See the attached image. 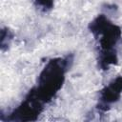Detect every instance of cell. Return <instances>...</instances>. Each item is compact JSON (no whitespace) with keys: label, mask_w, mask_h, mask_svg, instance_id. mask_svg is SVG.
I'll list each match as a JSON object with an SVG mask.
<instances>
[{"label":"cell","mask_w":122,"mask_h":122,"mask_svg":"<svg viewBox=\"0 0 122 122\" xmlns=\"http://www.w3.org/2000/svg\"><path fill=\"white\" fill-rule=\"evenodd\" d=\"M69 62H71L70 57L51 59L40 72L37 79V86L33 88V90L43 102L47 103L51 100L55 93L61 89Z\"/></svg>","instance_id":"6da1fadb"},{"label":"cell","mask_w":122,"mask_h":122,"mask_svg":"<svg viewBox=\"0 0 122 122\" xmlns=\"http://www.w3.org/2000/svg\"><path fill=\"white\" fill-rule=\"evenodd\" d=\"M89 30L98 39L101 50H112L122 35L121 29L104 14L97 15L89 24Z\"/></svg>","instance_id":"7a4b0ae2"},{"label":"cell","mask_w":122,"mask_h":122,"mask_svg":"<svg viewBox=\"0 0 122 122\" xmlns=\"http://www.w3.org/2000/svg\"><path fill=\"white\" fill-rule=\"evenodd\" d=\"M43 102L34 90L31 89L25 100L10 113L8 120L10 121H33L36 120L43 111Z\"/></svg>","instance_id":"3957f363"},{"label":"cell","mask_w":122,"mask_h":122,"mask_svg":"<svg viewBox=\"0 0 122 122\" xmlns=\"http://www.w3.org/2000/svg\"><path fill=\"white\" fill-rule=\"evenodd\" d=\"M122 93V76L119 75L112 80L108 86H106L100 92V102L97 105V109L100 112H107L110 109V105L118 101Z\"/></svg>","instance_id":"277c9868"},{"label":"cell","mask_w":122,"mask_h":122,"mask_svg":"<svg viewBox=\"0 0 122 122\" xmlns=\"http://www.w3.org/2000/svg\"><path fill=\"white\" fill-rule=\"evenodd\" d=\"M117 55L114 51L112 50H101L99 58H98V65L102 70H109L111 66L115 65L117 63Z\"/></svg>","instance_id":"5b68a950"},{"label":"cell","mask_w":122,"mask_h":122,"mask_svg":"<svg viewBox=\"0 0 122 122\" xmlns=\"http://www.w3.org/2000/svg\"><path fill=\"white\" fill-rule=\"evenodd\" d=\"M13 38V33L11 30H10L8 28H3L1 30V38H0V43H1V50L4 51H6L11 40Z\"/></svg>","instance_id":"8992f818"},{"label":"cell","mask_w":122,"mask_h":122,"mask_svg":"<svg viewBox=\"0 0 122 122\" xmlns=\"http://www.w3.org/2000/svg\"><path fill=\"white\" fill-rule=\"evenodd\" d=\"M35 6L42 11H49L53 8L54 0H33Z\"/></svg>","instance_id":"52a82bcc"}]
</instances>
